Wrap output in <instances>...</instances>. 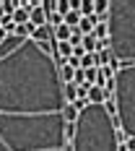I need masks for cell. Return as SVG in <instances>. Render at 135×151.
<instances>
[{
	"instance_id": "cell-1",
	"label": "cell",
	"mask_w": 135,
	"mask_h": 151,
	"mask_svg": "<svg viewBox=\"0 0 135 151\" xmlns=\"http://www.w3.org/2000/svg\"><path fill=\"white\" fill-rule=\"evenodd\" d=\"M65 83L55 52L34 39L0 42V151H65Z\"/></svg>"
},
{
	"instance_id": "cell-2",
	"label": "cell",
	"mask_w": 135,
	"mask_h": 151,
	"mask_svg": "<svg viewBox=\"0 0 135 151\" xmlns=\"http://www.w3.org/2000/svg\"><path fill=\"white\" fill-rule=\"evenodd\" d=\"M78 130L70 141L73 151H120L117 120L104 104H89L78 117Z\"/></svg>"
},
{
	"instance_id": "cell-3",
	"label": "cell",
	"mask_w": 135,
	"mask_h": 151,
	"mask_svg": "<svg viewBox=\"0 0 135 151\" xmlns=\"http://www.w3.org/2000/svg\"><path fill=\"white\" fill-rule=\"evenodd\" d=\"M109 50L122 65L135 63V0H112Z\"/></svg>"
},
{
	"instance_id": "cell-4",
	"label": "cell",
	"mask_w": 135,
	"mask_h": 151,
	"mask_svg": "<svg viewBox=\"0 0 135 151\" xmlns=\"http://www.w3.org/2000/svg\"><path fill=\"white\" fill-rule=\"evenodd\" d=\"M114 107H117V128L127 138H135V63L122 65L117 70L114 86Z\"/></svg>"
},
{
	"instance_id": "cell-5",
	"label": "cell",
	"mask_w": 135,
	"mask_h": 151,
	"mask_svg": "<svg viewBox=\"0 0 135 151\" xmlns=\"http://www.w3.org/2000/svg\"><path fill=\"white\" fill-rule=\"evenodd\" d=\"M70 37H73V29H70L68 24L55 26V42H70Z\"/></svg>"
},
{
	"instance_id": "cell-6",
	"label": "cell",
	"mask_w": 135,
	"mask_h": 151,
	"mask_svg": "<svg viewBox=\"0 0 135 151\" xmlns=\"http://www.w3.org/2000/svg\"><path fill=\"white\" fill-rule=\"evenodd\" d=\"M78 117H81V109L75 104H65V122L73 125V122H78Z\"/></svg>"
},
{
	"instance_id": "cell-7",
	"label": "cell",
	"mask_w": 135,
	"mask_h": 151,
	"mask_svg": "<svg viewBox=\"0 0 135 151\" xmlns=\"http://www.w3.org/2000/svg\"><path fill=\"white\" fill-rule=\"evenodd\" d=\"M65 102L68 104L78 102V83H65Z\"/></svg>"
},
{
	"instance_id": "cell-8",
	"label": "cell",
	"mask_w": 135,
	"mask_h": 151,
	"mask_svg": "<svg viewBox=\"0 0 135 151\" xmlns=\"http://www.w3.org/2000/svg\"><path fill=\"white\" fill-rule=\"evenodd\" d=\"M81 21H83V16L78 13V11H70V13L65 16V24H68L70 29H78V26H81Z\"/></svg>"
},
{
	"instance_id": "cell-9",
	"label": "cell",
	"mask_w": 135,
	"mask_h": 151,
	"mask_svg": "<svg viewBox=\"0 0 135 151\" xmlns=\"http://www.w3.org/2000/svg\"><path fill=\"white\" fill-rule=\"evenodd\" d=\"M70 11H73V8H70V0H57V13H60L62 18L70 13Z\"/></svg>"
},
{
	"instance_id": "cell-10",
	"label": "cell",
	"mask_w": 135,
	"mask_h": 151,
	"mask_svg": "<svg viewBox=\"0 0 135 151\" xmlns=\"http://www.w3.org/2000/svg\"><path fill=\"white\" fill-rule=\"evenodd\" d=\"M125 149H127V151H135V138H127V143H125Z\"/></svg>"
},
{
	"instance_id": "cell-11",
	"label": "cell",
	"mask_w": 135,
	"mask_h": 151,
	"mask_svg": "<svg viewBox=\"0 0 135 151\" xmlns=\"http://www.w3.org/2000/svg\"><path fill=\"white\" fill-rule=\"evenodd\" d=\"M0 29H3V24H0Z\"/></svg>"
}]
</instances>
